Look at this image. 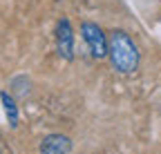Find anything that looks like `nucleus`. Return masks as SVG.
<instances>
[{"label": "nucleus", "mask_w": 161, "mask_h": 154, "mask_svg": "<svg viewBox=\"0 0 161 154\" xmlns=\"http://www.w3.org/2000/svg\"><path fill=\"white\" fill-rule=\"evenodd\" d=\"M40 154H72V139L65 134H49L40 141Z\"/></svg>", "instance_id": "20e7f679"}, {"label": "nucleus", "mask_w": 161, "mask_h": 154, "mask_svg": "<svg viewBox=\"0 0 161 154\" xmlns=\"http://www.w3.org/2000/svg\"><path fill=\"white\" fill-rule=\"evenodd\" d=\"M0 101H3V105H5V114H7L9 125H11V127H16V125H18V107H16V101L11 98L7 92L0 94Z\"/></svg>", "instance_id": "39448f33"}, {"label": "nucleus", "mask_w": 161, "mask_h": 154, "mask_svg": "<svg viewBox=\"0 0 161 154\" xmlns=\"http://www.w3.org/2000/svg\"><path fill=\"white\" fill-rule=\"evenodd\" d=\"M56 49L63 58L67 61L74 58V31L67 18H60L56 25Z\"/></svg>", "instance_id": "7ed1b4c3"}, {"label": "nucleus", "mask_w": 161, "mask_h": 154, "mask_svg": "<svg viewBox=\"0 0 161 154\" xmlns=\"http://www.w3.org/2000/svg\"><path fill=\"white\" fill-rule=\"evenodd\" d=\"M0 154H3V145H0Z\"/></svg>", "instance_id": "423d86ee"}, {"label": "nucleus", "mask_w": 161, "mask_h": 154, "mask_svg": "<svg viewBox=\"0 0 161 154\" xmlns=\"http://www.w3.org/2000/svg\"><path fill=\"white\" fill-rule=\"evenodd\" d=\"M108 56L119 74H132L139 67V49L125 31H110L108 36Z\"/></svg>", "instance_id": "f257e3e1"}, {"label": "nucleus", "mask_w": 161, "mask_h": 154, "mask_svg": "<svg viewBox=\"0 0 161 154\" xmlns=\"http://www.w3.org/2000/svg\"><path fill=\"white\" fill-rule=\"evenodd\" d=\"M80 36H83V40L94 58H105L108 56V36L96 23H80Z\"/></svg>", "instance_id": "f03ea898"}]
</instances>
